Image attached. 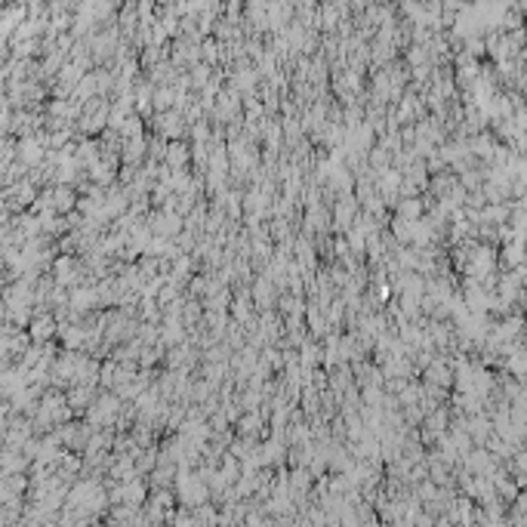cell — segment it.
I'll return each instance as SVG.
<instances>
[{"mask_svg":"<svg viewBox=\"0 0 527 527\" xmlns=\"http://www.w3.org/2000/svg\"><path fill=\"white\" fill-rule=\"evenodd\" d=\"M114 379H117V364H114V361H105V364H99V383H102L108 392L114 389Z\"/></svg>","mask_w":527,"mask_h":527,"instance_id":"obj_9","label":"cell"},{"mask_svg":"<svg viewBox=\"0 0 527 527\" xmlns=\"http://www.w3.org/2000/svg\"><path fill=\"white\" fill-rule=\"evenodd\" d=\"M358 201H355V194H339V198L333 201V207H330V222H336V228L339 232H348L355 222V216H358Z\"/></svg>","mask_w":527,"mask_h":527,"instance_id":"obj_3","label":"cell"},{"mask_svg":"<svg viewBox=\"0 0 527 527\" xmlns=\"http://www.w3.org/2000/svg\"><path fill=\"white\" fill-rule=\"evenodd\" d=\"M25 385H28V373H25L22 367H3V370H0V401L19 395Z\"/></svg>","mask_w":527,"mask_h":527,"instance_id":"obj_6","label":"cell"},{"mask_svg":"<svg viewBox=\"0 0 527 527\" xmlns=\"http://www.w3.org/2000/svg\"><path fill=\"white\" fill-rule=\"evenodd\" d=\"M3 324H6V302L0 300V327H3Z\"/></svg>","mask_w":527,"mask_h":527,"instance_id":"obj_11","label":"cell"},{"mask_svg":"<svg viewBox=\"0 0 527 527\" xmlns=\"http://www.w3.org/2000/svg\"><path fill=\"white\" fill-rule=\"evenodd\" d=\"M188 157H192V148H188V142H182V139H176V142H167V148H164V170L167 173H182V170L188 167Z\"/></svg>","mask_w":527,"mask_h":527,"instance_id":"obj_5","label":"cell"},{"mask_svg":"<svg viewBox=\"0 0 527 527\" xmlns=\"http://www.w3.org/2000/svg\"><path fill=\"white\" fill-rule=\"evenodd\" d=\"M444 425H447V410L444 407H435L429 416H425V431H431V435H438Z\"/></svg>","mask_w":527,"mask_h":527,"instance_id":"obj_8","label":"cell"},{"mask_svg":"<svg viewBox=\"0 0 527 527\" xmlns=\"http://www.w3.org/2000/svg\"><path fill=\"white\" fill-rule=\"evenodd\" d=\"M117 410H120L117 395H114V392H102V395H96L90 404V420L96 425H105L117 416Z\"/></svg>","mask_w":527,"mask_h":527,"instance_id":"obj_4","label":"cell"},{"mask_svg":"<svg viewBox=\"0 0 527 527\" xmlns=\"http://www.w3.org/2000/svg\"><path fill=\"white\" fill-rule=\"evenodd\" d=\"M93 385H71V392L65 395L68 401V410H80V407H90L93 404Z\"/></svg>","mask_w":527,"mask_h":527,"instance_id":"obj_7","label":"cell"},{"mask_svg":"<svg viewBox=\"0 0 527 527\" xmlns=\"http://www.w3.org/2000/svg\"><path fill=\"white\" fill-rule=\"evenodd\" d=\"M16 157L19 164H22L25 170H34L43 164V157H47V145H43L41 133H34V136H22L16 142Z\"/></svg>","mask_w":527,"mask_h":527,"instance_id":"obj_1","label":"cell"},{"mask_svg":"<svg viewBox=\"0 0 527 527\" xmlns=\"http://www.w3.org/2000/svg\"><path fill=\"white\" fill-rule=\"evenodd\" d=\"M259 429V416L256 414H247L244 420H240V431H256Z\"/></svg>","mask_w":527,"mask_h":527,"instance_id":"obj_10","label":"cell"},{"mask_svg":"<svg viewBox=\"0 0 527 527\" xmlns=\"http://www.w3.org/2000/svg\"><path fill=\"white\" fill-rule=\"evenodd\" d=\"M59 333V324L49 312H34L31 315V324H28V339L31 346H49Z\"/></svg>","mask_w":527,"mask_h":527,"instance_id":"obj_2","label":"cell"}]
</instances>
